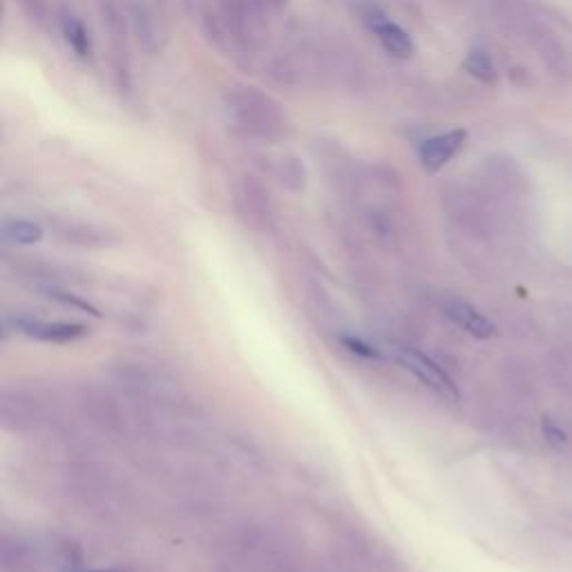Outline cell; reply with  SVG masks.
Returning <instances> with one entry per match:
<instances>
[{
  "label": "cell",
  "instance_id": "cell-1",
  "mask_svg": "<svg viewBox=\"0 0 572 572\" xmlns=\"http://www.w3.org/2000/svg\"><path fill=\"white\" fill-rule=\"evenodd\" d=\"M240 128L253 137L275 141L284 135L286 119L275 101L255 90H244L233 101Z\"/></svg>",
  "mask_w": 572,
  "mask_h": 572
},
{
  "label": "cell",
  "instance_id": "cell-2",
  "mask_svg": "<svg viewBox=\"0 0 572 572\" xmlns=\"http://www.w3.org/2000/svg\"><path fill=\"white\" fill-rule=\"evenodd\" d=\"M392 356L400 367L407 369L409 374L421 380V383L427 385L429 389H434L436 394H441L445 398H452V400L461 398V392H459V387H456L454 380L447 376L432 358L425 356L423 351H418L409 345H400V342H394Z\"/></svg>",
  "mask_w": 572,
  "mask_h": 572
},
{
  "label": "cell",
  "instance_id": "cell-3",
  "mask_svg": "<svg viewBox=\"0 0 572 572\" xmlns=\"http://www.w3.org/2000/svg\"><path fill=\"white\" fill-rule=\"evenodd\" d=\"M467 143V130L456 128L450 132H443V135L429 137L421 143L418 148V159H421V166L427 173H438L443 170L450 161L459 155Z\"/></svg>",
  "mask_w": 572,
  "mask_h": 572
},
{
  "label": "cell",
  "instance_id": "cell-4",
  "mask_svg": "<svg viewBox=\"0 0 572 572\" xmlns=\"http://www.w3.org/2000/svg\"><path fill=\"white\" fill-rule=\"evenodd\" d=\"M443 309H445V316L459 324V327L470 333V336L479 338V340H488V338L497 336V324H494L490 318H485L479 309L472 307V304H467L459 298H450L443 304Z\"/></svg>",
  "mask_w": 572,
  "mask_h": 572
},
{
  "label": "cell",
  "instance_id": "cell-5",
  "mask_svg": "<svg viewBox=\"0 0 572 572\" xmlns=\"http://www.w3.org/2000/svg\"><path fill=\"white\" fill-rule=\"evenodd\" d=\"M14 324L25 333V336L43 342H72L88 333L83 324H72V322H43L34 318H18Z\"/></svg>",
  "mask_w": 572,
  "mask_h": 572
},
{
  "label": "cell",
  "instance_id": "cell-6",
  "mask_svg": "<svg viewBox=\"0 0 572 572\" xmlns=\"http://www.w3.org/2000/svg\"><path fill=\"white\" fill-rule=\"evenodd\" d=\"M374 34L378 36V41H380V45H383V50L398 61L412 59L414 52H416L412 36H409L403 27H398L394 23L387 21L385 25H380Z\"/></svg>",
  "mask_w": 572,
  "mask_h": 572
},
{
  "label": "cell",
  "instance_id": "cell-7",
  "mask_svg": "<svg viewBox=\"0 0 572 572\" xmlns=\"http://www.w3.org/2000/svg\"><path fill=\"white\" fill-rule=\"evenodd\" d=\"M537 45H539L541 59L548 63V68L552 70V74H557V76H568V74L572 72L570 56L566 54L564 45H561L555 36L543 34V36H539Z\"/></svg>",
  "mask_w": 572,
  "mask_h": 572
},
{
  "label": "cell",
  "instance_id": "cell-8",
  "mask_svg": "<svg viewBox=\"0 0 572 572\" xmlns=\"http://www.w3.org/2000/svg\"><path fill=\"white\" fill-rule=\"evenodd\" d=\"M463 70L483 85H497L499 81L497 65H494L492 56L483 50H472L467 54L463 61Z\"/></svg>",
  "mask_w": 572,
  "mask_h": 572
},
{
  "label": "cell",
  "instance_id": "cell-9",
  "mask_svg": "<svg viewBox=\"0 0 572 572\" xmlns=\"http://www.w3.org/2000/svg\"><path fill=\"white\" fill-rule=\"evenodd\" d=\"M63 32L72 50L85 59V56L90 54V36H88V30H85V25L76 16H65Z\"/></svg>",
  "mask_w": 572,
  "mask_h": 572
},
{
  "label": "cell",
  "instance_id": "cell-10",
  "mask_svg": "<svg viewBox=\"0 0 572 572\" xmlns=\"http://www.w3.org/2000/svg\"><path fill=\"white\" fill-rule=\"evenodd\" d=\"M5 237L18 244H36L43 237V228L30 219H14V222L5 224Z\"/></svg>",
  "mask_w": 572,
  "mask_h": 572
},
{
  "label": "cell",
  "instance_id": "cell-11",
  "mask_svg": "<svg viewBox=\"0 0 572 572\" xmlns=\"http://www.w3.org/2000/svg\"><path fill=\"white\" fill-rule=\"evenodd\" d=\"M280 175L286 188L291 190H302L304 184H307V170H304L298 157H286L280 166Z\"/></svg>",
  "mask_w": 572,
  "mask_h": 572
},
{
  "label": "cell",
  "instance_id": "cell-12",
  "mask_svg": "<svg viewBox=\"0 0 572 572\" xmlns=\"http://www.w3.org/2000/svg\"><path fill=\"white\" fill-rule=\"evenodd\" d=\"M342 342V347L349 349L351 354H356L360 358H369V360H378V358H383L380 356V351L374 347V345H369V342L365 340H360V338H354V336H342L340 338Z\"/></svg>",
  "mask_w": 572,
  "mask_h": 572
},
{
  "label": "cell",
  "instance_id": "cell-13",
  "mask_svg": "<svg viewBox=\"0 0 572 572\" xmlns=\"http://www.w3.org/2000/svg\"><path fill=\"white\" fill-rule=\"evenodd\" d=\"M358 16H360V21L365 23L371 32H376L380 25L387 23L385 12H383V9H380L378 5H374V3H365V5H362Z\"/></svg>",
  "mask_w": 572,
  "mask_h": 572
},
{
  "label": "cell",
  "instance_id": "cell-14",
  "mask_svg": "<svg viewBox=\"0 0 572 572\" xmlns=\"http://www.w3.org/2000/svg\"><path fill=\"white\" fill-rule=\"evenodd\" d=\"M543 436H546V441L552 447H564L566 445V432L555 421H550V418L543 421Z\"/></svg>",
  "mask_w": 572,
  "mask_h": 572
},
{
  "label": "cell",
  "instance_id": "cell-15",
  "mask_svg": "<svg viewBox=\"0 0 572 572\" xmlns=\"http://www.w3.org/2000/svg\"><path fill=\"white\" fill-rule=\"evenodd\" d=\"M273 9H284L286 5H289V0H266Z\"/></svg>",
  "mask_w": 572,
  "mask_h": 572
},
{
  "label": "cell",
  "instance_id": "cell-16",
  "mask_svg": "<svg viewBox=\"0 0 572 572\" xmlns=\"http://www.w3.org/2000/svg\"><path fill=\"white\" fill-rule=\"evenodd\" d=\"M3 338H5V329H3V327H0V340H3Z\"/></svg>",
  "mask_w": 572,
  "mask_h": 572
},
{
  "label": "cell",
  "instance_id": "cell-17",
  "mask_svg": "<svg viewBox=\"0 0 572 572\" xmlns=\"http://www.w3.org/2000/svg\"><path fill=\"white\" fill-rule=\"evenodd\" d=\"M90 572H106V570H90Z\"/></svg>",
  "mask_w": 572,
  "mask_h": 572
}]
</instances>
